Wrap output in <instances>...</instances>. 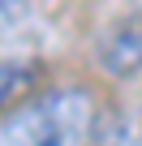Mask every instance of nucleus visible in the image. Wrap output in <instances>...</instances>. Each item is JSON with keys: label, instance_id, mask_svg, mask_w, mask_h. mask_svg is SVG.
Masks as SVG:
<instances>
[{"label": "nucleus", "instance_id": "nucleus-5", "mask_svg": "<svg viewBox=\"0 0 142 146\" xmlns=\"http://www.w3.org/2000/svg\"><path fill=\"white\" fill-rule=\"evenodd\" d=\"M35 5L30 0H0V35H17L26 26H35Z\"/></svg>", "mask_w": 142, "mask_h": 146}, {"label": "nucleus", "instance_id": "nucleus-1", "mask_svg": "<svg viewBox=\"0 0 142 146\" xmlns=\"http://www.w3.org/2000/svg\"><path fill=\"white\" fill-rule=\"evenodd\" d=\"M99 108L82 86L43 90L0 116V146H95Z\"/></svg>", "mask_w": 142, "mask_h": 146}, {"label": "nucleus", "instance_id": "nucleus-4", "mask_svg": "<svg viewBox=\"0 0 142 146\" xmlns=\"http://www.w3.org/2000/svg\"><path fill=\"white\" fill-rule=\"evenodd\" d=\"M95 146H142V120L138 116H99Z\"/></svg>", "mask_w": 142, "mask_h": 146}, {"label": "nucleus", "instance_id": "nucleus-2", "mask_svg": "<svg viewBox=\"0 0 142 146\" xmlns=\"http://www.w3.org/2000/svg\"><path fill=\"white\" fill-rule=\"evenodd\" d=\"M99 69L112 73V78H133L142 69V13L125 17L121 26H112L99 39Z\"/></svg>", "mask_w": 142, "mask_h": 146}, {"label": "nucleus", "instance_id": "nucleus-3", "mask_svg": "<svg viewBox=\"0 0 142 146\" xmlns=\"http://www.w3.org/2000/svg\"><path fill=\"white\" fill-rule=\"evenodd\" d=\"M35 64H22V60H0V116L9 108H17L26 99V90L35 86Z\"/></svg>", "mask_w": 142, "mask_h": 146}]
</instances>
